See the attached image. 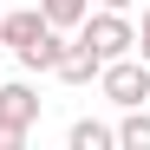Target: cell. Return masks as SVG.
Segmentation results:
<instances>
[{
	"label": "cell",
	"instance_id": "30bf717a",
	"mask_svg": "<svg viewBox=\"0 0 150 150\" xmlns=\"http://www.w3.org/2000/svg\"><path fill=\"white\" fill-rule=\"evenodd\" d=\"M0 150H26V124H7V117H0Z\"/></svg>",
	"mask_w": 150,
	"mask_h": 150
},
{
	"label": "cell",
	"instance_id": "5b68a950",
	"mask_svg": "<svg viewBox=\"0 0 150 150\" xmlns=\"http://www.w3.org/2000/svg\"><path fill=\"white\" fill-rule=\"evenodd\" d=\"M65 39H72V33L46 26L33 46H20V52H13V59H20V72H52V65H59V52H65Z\"/></svg>",
	"mask_w": 150,
	"mask_h": 150
},
{
	"label": "cell",
	"instance_id": "7c38bea8",
	"mask_svg": "<svg viewBox=\"0 0 150 150\" xmlns=\"http://www.w3.org/2000/svg\"><path fill=\"white\" fill-rule=\"evenodd\" d=\"M91 7H117V13H131V7H137V0H91Z\"/></svg>",
	"mask_w": 150,
	"mask_h": 150
},
{
	"label": "cell",
	"instance_id": "9c48e42d",
	"mask_svg": "<svg viewBox=\"0 0 150 150\" xmlns=\"http://www.w3.org/2000/svg\"><path fill=\"white\" fill-rule=\"evenodd\" d=\"M39 13H46V26L72 33V26H79V20L91 13V0H39Z\"/></svg>",
	"mask_w": 150,
	"mask_h": 150
},
{
	"label": "cell",
	"instance_id": "7a4b0ae2",
	"mask_svg": "<svg viewBox=\"0 0 150 150\" xmlns=\"http://www.w3.org/2000/svg\"><path fill=\"white\" fill-rule=\"evenodd\" d=\"M91 85L105 91V98H111L117 111H131V105H144V98H150V65H144L137 52H124V59H105Z\"/></svg>",
	"mask_w": 150,
	"mask_h": 150
},
{
	"label": "cell",
	"instance_id": "6da1fadb",
	"mask_svg": "<svg viewBox=\"0 0 150 150\" xmlns=\"http://www.w3.org/2000/svg\"><path fill=\"white\" fill-rule=\"evenodd\" d=\"M72 39H79L85 52L98 59V65H105V59H124V52H131V39H137V20H131V13H117V7H91L79 26H72Z\"/></svg>",
	"mask_w": 150,
	"mask_h": 150
},
{
	"label": "cell",
	"instance_id": "52a82bcc",
	"mask_svg": "<svg viewBox=\"0 0 150 150\" xmlns=\"http://www.w3.org/2000/svg\"><path fill=\"white\" fill-rule=\"evenodd\" d=\"M111 131H117V150H150V105H131Z\"/></svg>",
	"mask_w": 150,
	"mask_h": 150
},
{
	"label": "cell",
	"instance_id": "4fadbf2b",
	"mask_svg": "<svg viewBox=\"0 0 150 150\" xmlns=\"http://www.w3.org/2000/svg\"><path fill=\"white\" fill-rule=\"evenodd\" d=\"M144 105H150V98H144Z\"/></svg>",
	"mask_w": 150,
	"mask_h": 150
},
{
	"label": "cell",
	"instance_id": "ba28073f",
	"mask_svg": "<svg viewBox=\"0 0 150 150\" xmlns=\"http://www.w3.org/2000/svg\"><path fill=\"white\" fill-rule=\"evenodd\" d=\"M65 144H72V150H111V144H117V131H111V124H98V117H72Z\"/></svg>",
	"mask_w": 150,
	"mask_h": 150
},
{
	"label": "cell",
	"instance_id": "3957f363",
	"mask_svg": "<svg viewBox=\"0 0 150 150\" xmlns=\"http://www.w3.org/2000/svg\"><path fill=\"white\" fill-rule=\"evenodd\" d=\"M39 105H46V98L26 79H0V117H7V124H26V131H33V124H39Z\"/></svg>",
	"mask_w": 150,
	"mask_h": 150
},
{
	"label": "cell",
	"instance_id": "8992f818",
	"mask_svg": "<svg viewBox=\"0 0 150 150\" xmlns=\"http://www.w3.org/2000/svg\"><path fill=\"white\" fill-rule=\"evenodd\" d=\"M52 79H59V85H91V79H98V59L85 52L79 39H65V52H59V65H52Z\"/></svg>",
	"mask_w": 150,
	"mask_h": 150
},
{
	"label": "cell",
	"instance_id": "8fae6325",
	"mask_svg": "<svg viewBox=\"0 0 150 150\" xmlns=\"http://www.w3.org/2000/svg\"><path fill=\"white\" fill-rule=\"evenodd\" d=\"M131 52L150 65V7H144V20H137V39H131Z\"/></svg>",
	"mask_w": 150,
	"mask_h": 150
},
{
	"label": "cell",
	"instance_id": "277c9868",
	"mask_svg": "<svg viewBox=\"0 0 150 150\" xmlns=\"http://www.w3.org/2000/svg\"><path fill=\"white\" fill-rule=\"evenodd\" d=\"M39 33H46V13H39V7H13V13H0V46H7V52L33 46Z\"/></svg>",
	"mask_w": 150,
	"mask_h": 150
}]
</instances>
